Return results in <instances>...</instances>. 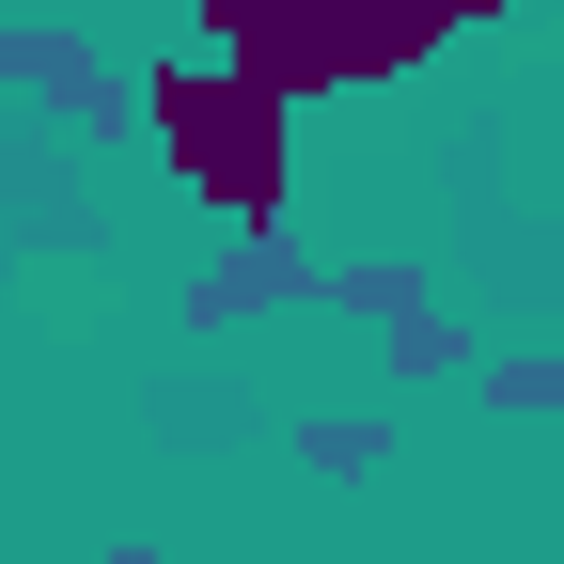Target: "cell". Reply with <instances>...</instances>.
<instances>
[{
	"label": "cell",
	"mask_w": 564,
	"mask_h": 564,
	"mask_svg": "<svg viewBox=\"0 0 564 564\" xmlns=\"http://www.w3.org/2000/svg\"><path fill=\"white\" fill-rule=\"evenodd\" d=\"M158 141H173V173L204 204H236V220H282V95L236 79V63H158Z\"/></svg>",
	"instance_id": "7a4b0ae2"
},
{
	"label": "cell",
	"mask_w": 564,
	"mask_h": 564,
	"mask_svg": "<svg viewBox=\"0 0 564 564\" xmlns=\"http://www.w3.org/2000/svg\"><path fill=\"white\" fill-rule=\"evenodd\" d=\"M204 32H220V63L267 79L282 110H299V95H345V79H392V63L440 47L408 0H204Z\"/></svg>",
	"instance_id": "6da1fadb"
}]
</instances>
